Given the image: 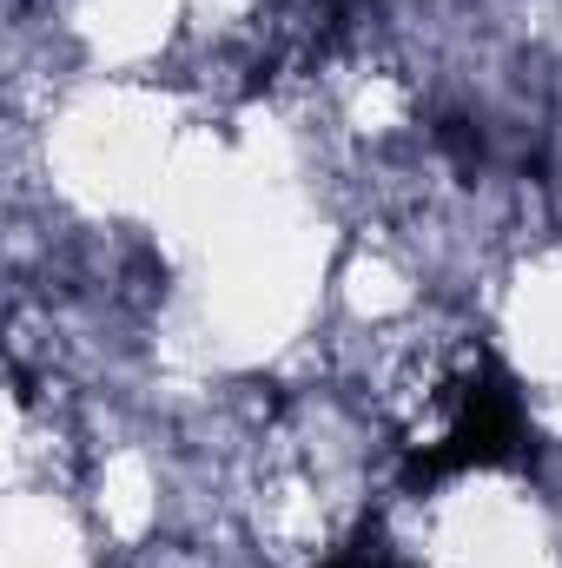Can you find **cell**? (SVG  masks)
Listing matches in <instances>:
<instances>
[{"label": "cell", "mask_w": 562, "mask_h": 568, "mask_svg": "<svg viewBox=\"0 0 562 568\" xmlns=\"http://www.w3.org/2000/svg\"><path fill=\"white\" fill-rule=\"evenodd\" d=\"M398 523L418 568H562V509L516 469H463Z\"/></svg>", "instance_id": "cell-1"}, {"label": "cell", "mask_w": 562, "mask_h": 568, "mask_svg": "<svg viewBox=\"0 0 562 568\" xmlns=\"http://www.w3.org/2000/svg\"><path fill=\"white\" fill-rule=\"evenodd\" d=\"M490 351L530 384V397H562V239L516 252L483 291Z\"/></svg>", "instance_id": "cell-2"}, {"label": "cell", "mask_w": 562, "mask_h": 568, "mask_svg": "<svg viewBox=\"0 0 562 568\" xmlns=\"http://www.w3.org/2000/svg\"><path fill=\"white\" fill-rule=\"evenodd\" d=\"M0 568H113L73 489H7Z\"/></svg>", "instance_id": "cell-3"}, {"label": "cell", "mask_w": 562, "mask_h": 568, "mask_svg": "<svg viewBox=\"0 0 562 568\" xmlns=\"http://www.w3.org/2000/svg\"><path fill=\"white\" fill-rule=\"evenodd\" d=\"M411 7H418V0H411Z\"/></svg>", "instance_id": "cell-4"}]
</instances>
